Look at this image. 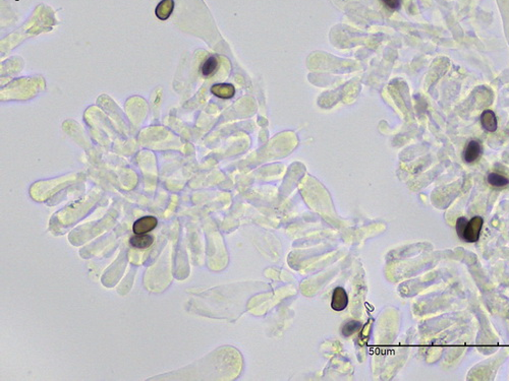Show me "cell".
Masks as SVG:
<instances>
[{"mask_svg":"<svg viewBox=\"0 0 509 381\" xmlns=\"http://www.w3.org/2000/svg\"><path fill=\"white\" fill-rule=\"evenodd\" d=\"M483 225L484 218L480 216L473 217L470 219L460 217L457 218L455 227L457 236L466 243H477L480 239Z\"/></svg>","mask_w":509,"mask_h":381,"instance_id":"1","label":"cell"},{"mask_svg":"<svg viewBox=\"0 0 509 381\" xmlns=\"http://www.w3.org/2000/svg\"><path fill=\"white\" fill-rule=\"evenodd\" d=\"M381 2L390 10H398L401 6V0H381Z\"/></svg>","mask_w":509,"mask_h":381,"instance_id":"12","label":"cell"},{"mask_svg":"<svg viewBox=\"0 0 509 381\" xmlns=\"http://www.w3.org/2000/svg\"><path fill=\"white\" fill-rule=\"evenodd\" d=\"M218 67V59L215 56L208 57L201 66V73L205 77L211 76Z\"/></svg>","mask_w":509,"mask_h":381,"instance_id":"9","label":"cell"},{"mask_svg":"<svg viewBox=\"0 0 509 381\" xmlns=\"http://www.w3.org/2000/svg\"><path fill=\"white\" fill-rule=\"evenodd\" d=\"M488 183L495 188H504L509 185V179L502 174L492 172L487 177Z\"/></svg>","mask_w":509,"mask_h":381,"instance_id":"10","label":"cell"},{"mask_svg":"<svg viewBox=\"0 0 509 381\" xmlns=\"http://www.w3.org/2000/svg\"><path fill=\"white\" fill-rule=\"evenodd\" d=\"M154 238L148 234H136L129 239V243L133 247L138 249L149 248L153 244Z\"/></svg>","mask_w":509,"mask_h":381,"instance_id":"7","label":"cell"},{"mask_svg":"<svg viewBox=\"0 0 509 381\" xmlns=\"http://www.w3.org/2000/svg\"><path fill=\"white\" fill-rule=\"evenodd\" d=\"M173 9H174L173 0H162L156 6L155 14L160 21H166L167 18H169Z\"/></svg>","mask_w":509,"mask_h":381,"instance_id":"8","label":"cell"},{"mask_svg":"<svg viewBox=\"0 0 509 381\" xmlns=\"http://www.w3.org/2000/svg\"><path fill=\"white\" fill-rule=\"evenodd\" d=\"M158 219L155 217H143L138 218L133 225V231L135 234H147L156 228Z\"/></svg>","mask_w":509,"mask_h":381,"instance_id":"3","label":"cell"},{"mask_svg":"<svg viewBox=\"0 0 509 381\" xmlns=\"http://www.w3.org/2000/svg\"><path fill=\"white\" fill-rule=\"evenodd\" d=\"M481 123H482L483 128L485 130L489 131V132L496 131L497 126H498L496 115L491 110H486V111H484L482 113V115H481Z\"/></svg>","mask_w":509,"mask_h":381,"instance_id":"6","label":"cell"},{"mask_svg":"<svg viewBox=\"0 0 509 381\" xmlns=\"http://www.w3.org/2000/svg\"><path fill=\"white\" fill-rule=\"evenodd\" d=\"M482 154H483V147L481 143L479 141L473 139L468 142V144L466 145L462 154V158L465 163L474 164L481 158Z\"/></svg>","mask_w":509,"mask_h":381,"instance_id":"2","label":"cell"},{"mask_svg":"<svg viewBox=\"0 0 509 381\" xmlns=\"http://www.w3.org/2000/svg\"><path fill=\"white\" fill-rule=\"evenodd\" d=\"M211 93L220 99H231L235 94V89L231 84H217L211 88Z\"/></svg>","mask_w":509,"mask_h":381,"instance_id":"5","label":"cell"},{"mask_svg":"<svg viewBox=\"0 0 509 381\" xmlns=\"http://www.w3.org/2000/svg\"><path fill=\"white\" fill-rule=\"evenodd\" d=\"M363 327V325L357 320H348L341 327V333L343 336H350L354 332H357Z\"/></svg>","mask_w":509,"mask_h":381,"instance_id":"11","label":"cell"},{"mask_svg":"<svg viewBox=\"0 0 509 381\" xmlns=\"http://www.w3.org/2000/svg\"><path fill=\"white\" fill-rule=\"evenodd\" d=\"M348 304V296L346 294V291L341 288L337 287L333 291L332 295V301H331V307L334 311H342L346 308Z\"/></svg>","mask_w":509,"mask_h":381,"instance_id":"4","label":"cell"}]
</instances>
